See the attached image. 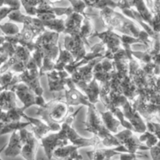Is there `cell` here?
<instances>
[{"label": "cell", "mask_w": 160, "mask_h": 160, "mask_svg": "<svg viewBox=\"0 0 160 160\" xmlns=\"http://www.w3.org/2000/svg\"><path fill=\"white\" fill-rule=\"evenodd\" d=\"M23 118H24L25 120L29 121L31 123V126L32 127L31 128L32 132L34 133L35 137L38 140H42L44 137L48 135L50 132H52V128L42 119L40 120V119L34 118V117L26 115L25 113L23 114Z\"/></svg>", "instance_id": "obj_25"}, {"label": "cell", "mask_w": 160, "mask_h": 160, "mask_svg": "<svg viewBox=\"0 0 160 160\" xmlns=\"http://www.w3.org/2000/svg\"><path fill=\"white\" fill-rule=\"evenodd\" d=\"M93 37H98L106 45V51L105 53V58L112 60L114 55L123 48L121 35H119L112 30L106 29V31L101 33L95 31Z\"/></svg>", "instance_id": "obj_10"}, {"label": "cell", "mask_w": 160, "mask_h": 160, "mask_svg": "<svg viewBox=\"0 0 160 160\" xmlns=\"http://www.w3.org/2000/svg\"><path fill=\"white\" fill-rule=\"evenodd\" d=\"M65 160H83V156H81V155H80L79 153H78V150H77V151L73 152Z\"/></svg>", "instance_id": "obj_50"}, {"label": "cell", "mask_w": 160, "mask_h": 160, "mask_svg": "<svg viewBox=\"0 0 160 160\" xmlns=\"http://www.w3.org/2000/svg\"><path fill=\"white\" fill-rule=\"evenodd\" d=\"M22 6L24 8L26 13L30 16L36 17L38 11L42 9L46 5L50 4L48 0H20Z\"/></svg>", "instance_id": "obj_31"}, {"label": "cell", "mask_w": 160, "mask_h": 160, "mask_svg": "<svg viewBox=\"0 0 160 160\" xmlns=\"http://www.w3.org/2000/svg\"><path fill=\"white\" fill-rule=\"evenodd\" d=\"M30 125L31 124L29 121H16L11 122V123H6V124L0 125V127H1L0 134L2 136L4 135V134H9V133L14 132V131H19L22 129H24L26 127L30 126Z\"/></svg>", "instance_id": "obj_39"}, {"label": "cell", "mask_w": 160, "mask_h": 160, "mask_svg": "<svg viewBox=\"0 0 160 160\" xmlns=\"http://www.w3.org/2000/svg\"><path fill=\"white\" fill-rule=\"evenodd\" d=\"M65 101L69 106H84L88 107L92 103L88 100L87 95L78 88L70 77L67 81V89L64 92Z\"/></svg>", "instance_id": "obj_15"}, {"label": "cell", "mask_w": 160, "mask_h": 160, "mask_svg": "<svg viewBox=\"0 0 160 160\" xmlns=\"http://www.w3.org/2000/svg\"><path fill=\"white\" fill-rule=\"evenodd\" d=\"M84 19V16H83L82 14L73 12L65 20L66 28L63 34L73 36V37L81 36V28H82Z\"/></svg>", "instance_id": "obj_23"}, {"label": "cell", "mask_w": 160, "mask_h": 160, "mask_svg": "<svg viewBox=\"0 0 160 160\" xmlns=\"http://www.w3.org/2000/svg\"><path fill=\"white\" fill-rule=\"evenodd\" d=\"M20 82L26 84L34 93L38 95H42L44 93V89L42 88L40 83V69L37 65L34 58L31 56V59L28 62L27 69L21 73H19Z\"/></svg>", "instance_id": "obj_9"}, {"label": "cell", "mask_w": 160, "mask_h": 160, "mask_svg": "<svg viewBox=\"0 0 160 160\" xmlns=\"http://www.w3.org/2000/svg\"><path fill=\"white\" fill-rule=\"evenodd\" d=\"M147 131L153 133L160 140V123L156 121H146Z\"/></svg>", "instance_id": "obj_46"}, {"label": "cell", "mask_w": 160, "mask_h": 160, "mask_svg": "<svg viewBox=\"0 0 160 160\" xmlns=\"http://www.w3.org/2000/svg\"><path fill=\"white\" fill-rule=\"evenodd\" d=\"M86 3L88 7L94 8L97 9H105L106 7H111L112 9L117 8V2L113 0H83Z\"/></svg>", "instance_id": "obj_42"}, {"label": "cell", "mask_w": 160, "mask_h": 160, "mask_svg": "<svg viewBox=\"0 0 160 160\" xmlns=\"http://www.w3.org/2000/svg\"><path fill=\"white\" fill-rule=\"evenodd\" d=\"M59 34V33L46 30L36 38L35 49L32 52V57L40 69L41 77L55 70L60 52V45L58 44Z\"/></svg>", "instance_id": "obj_1"}, {"label": "cell", "mask_w": 160, "mask_h": 160, "mask_svg": "<svg viewBox=\"0 0 160 160\" xmlns=\"http://www.w3.org/2000/svg\"><path fill=\"white\" fill-rule=\"evenodd\" d=\"M104 57L98 58L88 64L76 68L71 73V78L73 82L81 91H84L88 84L94 79V68L98 62H99Z\"/></svg>", "instance_id": "obj_11"}, {"label": "cell", "mask_w": 160, "mask_h": 160, "mask_svg": "<svg viewBox=\"0 0 160 160\" xmlns=\"http://www.w3.org/2000/svg\"><path fill=\"white\" fill-rule=\"evenodd\" d=\"M145 1H146L147 5H148V7L150 8V9L152 11V9H153V0H145Z\"/></svg>", "instance_id": "obj_52"}, {"label": "cell", "mask_w": 160, "mask_h": 160, "mask_svg": "<svg viewBox=\"0 0 160 160\" xmlns=\"http://www.w3.org/2000/svg\"><path fill=\"white\" fill-rule=\"evenodd\" d=\"M128 1L131 7L135 8L136 10L140 13L144 21L151 27L153 17H154V12L148 7L146 1L145 0H128Z\"/></svg>", "instance_id": "obj_27"}, {"label": "cell", "mask_w": 160, "mask_h": 160, "mask_svg": "<svg viewBox=\"0 0 160 160\" xmlns=\"http://www.w3.org/2000/svg\"><path fill=\"white\" fill-rule=\"evenodd\" d=\"M100 19L106 29L117 31L122 34H128L137 38L143 42L145 48H151L153 44V39L143 29L139 28L135 22L123 13L117 12L111 7H106L100 10Z\"/></svg>", "instance_id": "obj_2"}, {"label": "cell", "mask_w": 160, "mask_h": 160, "mask_svg": "<svg viewBox=\"0 0 160 160\" xmlns=\"http://www.w3.org/2000/svg\"><path fill=\"white\" fill-rule=\"evenodd\" d=\"M31 56L32 53L28 48L22 45H17L13 56L9 58L7 62L1 65L0 73L8 70H11L17 73H23L27 69V66Z\"/></svg>", "instance_id": "obj_8"}, {"label": "cell", "mask_w": 160, "mask_h": 160, "mask_svg": "<svg viewBox=\"0 0 160 160\" xmlns=\"http://www.w3.org/2000/svg\"><path fill=\"white\" fill-rule=\"evenodd\" d=\"M42 21L45 28L50 31L61 34L65 31V20L59 18L56 14L44 13L36 16Z\"/></svg>", "instance_id": "obj_24"}, {"label": "cell", "mask_w": 160, "mask_h": 160, "mask_svg": "<svg viewBox=\"0 0 160 160\" xmlns=\"http://www.w3.org/2000/svg\"><path fill=\"white\" fill-rule=\"evenodd\" d=\"M75 61L73 55L67 49H62L60 46V52H59V57L56 62L55 70H64L67 66L73 63Z\"/></svg>", "instance_id": "obj_36"}, {"label": "cell", "mask_w": 160, "mask_h": 160, "mask_svg": "<svg viewBox=\"0 0 160 160\" xmlns=\"http://www.w3.org/2000/svg\"><path fill=\"white\" fill-rule=\"evenodd\" d=\"M23 142L21 156L26 160H35L36 150L38 147V140L33 132L27 129H22L19 131Z\"/></svg>", "instance_id": "obj_19"}, {"label": "cell", "mask_w": 160, "mask_h": 160, "mask_svg": "<svg viewBox=\"0 0 160 160\" xmlns=\"http://www.w3.org/2000/svg\"><path fill=\"white\" fill-rule=\"evenodd\" d=\"M132 106L146 121L160 123V78L157 77L147 89L139 92Z\"/></svg>", "instance_id": "obj_3"}, {"label": "cell", "mask_w": 160, "mask_h": 160, "mask_svg": "<svg viewBox=\"0 0 160 160\" xmlns=\"http://www.w3.org/2000/svg\"><path fill=\"white\" fill-rule=\"evenodd\" d=\"M121 152H119L114 150V148L112 149H95L93 151L88 152L87 156L90 160H111V158L113 156L120 155Z\"/></svg>", "instance_id": "obj_34"}, {"label": "cell", "mask_w": 160, "mask_h": 160, "mask_svg": "<svg viewBox=\"0 0 160 160\" xmlns=\"http://www.w3.org/2000/svg\"><path fill=\"white\" fill-rule=\"evenodd\" d=\"M0 108L1 111H8L18 107L17 104V94L12 90L1 91Z\"/></svg>", "instance_id": "obj_28"}, {"label": "cell", "mask_w": 160, "mask_h": 160, "mask_svg": "<svg viewBox=\"0 0 160 160\" xmlns=\"http://www.w3.org/2000/svg\"><path fill=\"white\" fill-rule=\"evenodd\" d=\"M150 153L153 160H160V140L157 145L150 148Z\"/></svg>", "instance_id": "obj_48"}, {"label": "cell", "mask_w": 160, "mask_h": 160, "mask_svg": "<svg viewBox=\"0 0 160 160\" xmlns=\"http://www.w3.org/2000/svg\"><path fill=\"white\" fill-rule=\"evenodd\" d=\"M85 46V42L81 38V36L73 37V36L67 35L64 38V48L68 50L75 59L74 62L72 64H75L81 61L87 54Z\"/></svg>", "instance_id": "obj_18"}, {"label": "cell", "mask_w": 160, "mask_h": 160, "mask_svg": "<svg viewBox=\"0 0 160 160\" xmlns=\"http://www.w3.org/2000/svg\"><path fill=\"white\" fill-rule=\"evenodd\" d=\"M83 125L84 131L94 134L101 140L102 144L105 146L117 147L121 145L118 138L106 128L101 113L92 103L88 107L87 118Z\"/></svg>", "instance_id": "obj_5"}, {"label": "cell", "mask_w": 160, "mask_h": 160, "mask_svg": "<svg viewBox=\"0 0 160 160\" xmlns=\"http://www.w3.org/2000/svg\"><path fill=\"white\" fill-rule=\"evenodd\" d=\"M91 103L95 105L100 100V84L95 78H94L87 85L84 91Z\"/></svg>", "instance_id": "obj_33"}, {"label": "cell", "mask_w": 160, "mask_h": 160, "mask_svg": "<svg viewBox=\"0 0 160 160\" xmlns=\"http://www.w3.org/2000/svg\"><path fill=\"white\" fill-rule=\"evenodd\" d=\"M81 109V107L79 108L77 111H75L74 112L69 115V117L66 119L65 121L61 125L60 131H62L63 135L65 136L66 138L70 142V143L71 145H76V146L79 147V148L88 146L96 147L97 145L102 143L101 140L98 137L94 136L93 138L89 139L83 138L72 127V123H73V120H74L75 117H77L78 113H79Z\"/></svg>", "instance_id": "obj_6"}, {"label": "cell", "mask_w": 160, "mask_h": 160, "mask_svg": "<svg viewBox=\"0 0 160 160\" xmlns=\"http://www.w3.org/2000/svg\"><path fill=\"white\" fill-rule=\"evenodd\" d=\"M121 41L122 46H123V49L126 51L130 60L134 58V56H133V50L131 49V45H134V44H140V45H144L143 42L141 41L140 39L132 37V36L128 35V34H121Z\"/></svg>", "instance_id": "obj_38"}, {"label": "cell", "mask_w": 160, "mask_h": 160, "mask_svg": "<svg viewBox=\"0 0 160 160\" xmlns=\"http://www.w3.org/2000/svg\"><path fill=\"white\" fill-rule=\"evenodd\" d=\"M130 75L139 92L148 88L157 78V76L152 77L148 75L142 68L141 62L135 58L130 60Z\"/></svg>", "instance_id": "obj_12"}, {"label": "cell", "mask_w": 160, "mask_h": 160, "mask_svg": "<svg viewBox=\"0 0 160 160\" xmlns=\"http://www.w3.org/2000/svg\"><path fill=\"white\" fill-rule=\"evenodd\" d=\"M70 3L73 7L74 12L82 14L83 16L87 15V13L85 12V9H87L88 6L83 0H72Z\"/></svg>", "instance_id": "obj_45"}, {"label": "cell", "mask_w": 160, "mask_h": 160, "mask_svg": "<svg viewBox=\"0 0 160 160\" xmlns=\"http://www.w3.org/2000/svg\"><path fill=\"white\" fill-rule=\"evenodd\" d=\"M117 73L113 60L108 58H103L94 68V78L100 84H109Z\"/></svg>", "instance_id": "obj_14"}, {"label": "cell", "mask_w": 160, "mask_h": 160, "mask_svg": "<svg viewBox=\"0 0 160 160\" xmlns=\"http://www.w3.org/2000/svg\"><path fill=\"white\" fill-rule=\"evenodd\" d=\"M134 133L135 132L131 130L125 129L117 133L114 135L118 138L121 145H123L127 148L128 153H138V154L143 155L142 153L138 152V150L146 151V150H150V148L142 143L139 138L134 134Z\"/></svg>", "instance_id": "obj_13"}, {"label": "cell", "mask_w": 160, "mask_h": 160, "mask_svg": "<svg viewBox=\"0 0 160 160\" xmlns=\"http://www.w3.org/2000/svg\"><path fill=\"white\" fill-rule=\"evenodd\" d=\"M95 33V28H94L93 24H92V22L91 18L89 17V16L87 15L84 16V21H83L82 28H81V38L84 40V42H85L86 45L88 47L91 48L90 44L88 39L90 37H93L94 34Z\"/></svg>", "instance_id": "obj_37"}, {"label": "cell", "mask_w": 160, "mask_h": 160, "mask_svg": "<svg viewBox=\"0 0 160 160\" xmlns=\"http://www.w3.org/2000/svg\"><path fill=\"white\" fill-rule=\"evenodd\" d=\"M16 48L12 44L9 42H5L4 43L0 44V59L1 65L7 62L8 59L12 57L16 52Z\"/></svg>", "instance_id": "obj_40"}, {"label": "cell", "mask_w": 160, "mask_h": 160, "mask_svg": "<svg viewBox=\"0 0 160 160\" xmlns=\"http://www.w3.org/2000/svg\"><path fill=\"white\" fill-rule=\"evenodd\" d=\"M65 99V95L59 94V96L45 103L42 107L38 108L36 112L52 130V132H57L61 130V125L71 113L74 112L73 106H69Z\"/></svg>", "instance_id": "obj_4"}, {"label": "cell", "mask_w": 160, "mask_h": 160, "mask_svg": "<svg viewBox=\"0 0 160 160\" xmlns=\"http://www.w3.org/2000/svg\"><path fill=\"white\" fill-rule=\"evenodd\" d=\"M11 90L15 92L20 101L23 103V109L24 110L31 106H38V100L39 95H36L34 91L31 90L26 84L23 82L19 83L13 86Z\"/></svg>", "instance_id": "obj_20"}, {"label": "cell", "mask_w": 160, "mask_h": 160, "mask_svg": "<svg viewBox=\"0 0 160 160\" xmlns=\"http://www.w3.org/2000/svg\"><path fill=\"white\" fill-rule=\"evenodd\" d=\"M48 2L50 3V4L53 5V4H55V3H56V2H59L62 1V0H48Z\"/></svg>", "instance_id": "obj_53"}, {"label": "cell", "mask_w": 160, "mask_h": 160, "mask_svg": "<svg viewBox=\"0 0 160 160\" xmlns=\"http://www.w3.org/2000/svg\"><path fill=\"white\" fill-rule=\"evenodd\" d=\"M141 154L138 153H121L120 155V160H134L138 156Z\"/></svg>", "instance_id": "obj_49"}, {"label": "cell", "mask_w": 160, "mask_h": 160, "mask_svg": "<svg viewBox=\"0 0 160 160\" xmlns=\"http://www.w3.org/2000/svg\"><path fill=\"white\" fill-rule=\"evenodd\" d=\"M124 117L135 129L136 133L143 134L147 131L146 123L144 121V118L138 110H136L130 101L125 103L122 107Z\"/></svg>", "instance_id": "obj_21"}, {"label": "cell", "mask_w": 160, "mask_h": 160, "mask_svg": "<svg viewBox=\"0 0 160 160\" xmlns=\"http://www.w3.org/2000/svg\"><path fill=\"white\" fill-rule=\"evenodd\" d=\"M159 78H160V73H159Z\"/></svg>", "instance_id": "obj_55"}, {"label": "cell", "mask_w": 160, "mask_h": 160, "mask_svg": "<svg viewBox=\"0 0 160 160\" xmlns=\"http://www.w3.org/2000/svg\"><path fill=\"white\" fill-rule=\"evenodd\" d=\"M152 56V62L156 66V75L159 76L160 73V33H157L153 38V44L151 48H148Z\"/></svg>", "instance_id": "obj_35"}, {"label": "cell", "mask_w": 160, "mask_h": 160, "mask_svg": "<svg viewBox=\"0 0 160 160\" xmlns=\"http://www.w3.org/2000/svg\"><path fill=\"white\" fill-rule=\"evenodd\" d=\"M106 51V47L104 45V43L102 42H98V43L95 44V45L91 47V51L89 52H87V54L84 56V57L81 61H79V62L75 64H70V65L67 66L65 67V70L71 75V73H73V71L76 68L82 67V66L86 65V64H88L89 62H92V60L95 59L104 57Z\"/></svg>", "instance_id": "obj_22"}, {"label": "cell", "mask_w": 160, "mask_h": 160, "mask_svg": "<svg viewBox=\"0 0 160 160\" xmlns=\"http://www.w3.org/2000/svg\"><path fill=\"white\" fill-rule=\"evenodd\" d=\"M41 142H42V146L45 150V156L48 159L52 158L53 152L56 148L70 145V142L66 138L61 131L51 134L49 133L48 135L44 137Z\"/></svg>", "instance_id": "obj_16"}, {"label": "cell", "mask_w": 160, "mask_h": 160, "mask_svg": "<svg viewBox=\"0 0 160 160\" xmlns=\"http://www.w3.org/2000/svg\"><path fill=\"white\" fill-rule=\"evenodd\" d=\"M23 148V142L19 131H14L12 133L9 138L7 147L5 149L4 154L9 157H16L21 155Z\"/></svg>", "instance_id": "obj_26"}, {"label": "cell", "mask_w": 160, "mask_h": 160, "mask_svg": "<svg viewBox=\"0 0 160 160\" xmlns=\"http://www.w3.org/2000/svg\"><path fill=\"white\" fill-rule=\"evenodd\" d=\"M45 31V28H37L32 25L23 24L20 33L13 36L5 35V38L6 42H10L15 47L17 45H22L28 48L32 53L35 49L34 43L36 38Z\"/></svg>", "instance_id": "obj_7"}, {"label": "cell", "mask_w": 160, "mask_h": 160, "mask_svg": "<svg viewBox=\"0 0 160 160\" xmlns=\"http://www.w3.org/2000/svg\"><path fill=\"white\" fill-rule=\"evenodd\" d=\"M79 148V147L73 145H68L63 147H59L56 148L54 151L52 155V157L58 160H65L69 157L73 152L77 151Z\"/></svg>", "instance_id": "obj_41"}, {"label": "cell", "mask_w": 160, "mask_h": 160, "mask_svg": "<svg viewBox=\"0 0 160 160\" xmlns=\"http://www.w3.org/2000/svg\"><path fill=\"white\" fill-rule=\"evenodd\" d=\"M24 111L23 107H17L8 111H1L0 125L6 124L11 122L20 121V120L23 118Z\"/></svg>", "instance_id": "obj_30"}, {"label": "cell", "mask_w": 160, "mask_h": 160, "mask_svg": "<svg viewBox=\"0 0 160 160\" xmlns=\"http://www.w3.org/2000/svg\"><path fill=\"white\" fill-rule=\"evenodd\" d=\"M2 33L6 36H13L20 33V29L17 24L11 22L2 23L0 25Z\"/></svg>", "instance_id": "obj_44"}, {"label": "cell", "mask_w": 160, "mask_h": 160, "mask_svg": "<svg viewBox=\"0 0 160 160\" xmlns=\"http://www.w3.org/2000/svg\"><path fill=\"white\" fill-rule=\"evenodd\" d=\"M20 83L19 73H15L11 70L4 72L1 73L0 77V84H1V91L11 90L16 84Z\"/></svg>", "instance_id": "obj_29"}, {"label": "cell", "mask_w": 160, "mask_h": 160, "mask_svg": "<svg viewBox=\"0 0 160 160\" xmlns=\"http://www.w3.org/2000/svg\"><path fill=\"white\" fill-rule=\"evenodd\" d=\"M139 139H140V141L142 143L145 144L149 148L154 147L159 142V139L158 138L157 136L148 131H146L145 133L141 134V136L139 137Z\"/></svg>", "instance_id": "obj_43"}, {"label": "cell", "mask_w": 160, "mask_h": 160, "mask_svg": "<svg viewBox=\"0 0 160 160\" xmlns=\"http://www.w3.org/2000/svg\"><path fill=\"white\" fill-rule=\"evenodd\" d=\"M48 80V86L49 92H61L67 89V81L71 75L66 70H54L45 74Z\"/></svg>", "instance_id": "obj_17"}, {"label": "cell", "mask_w": 160, "mask_h": 160, "mask_svg": "<svg viewBox=\"0 0 160 160\" xmlns=\"http://www.w3.org/2000/svg\"><path fill=\"white\" fill-rule=\"evenodd\" d=\"M152 12L160 13V0H153Z\"/></svg>", "instance_id": "obj_51"}, {"label": "cell", "mask_w": 160, "mask_h": 160, "mask_svg": "<svg viewBox=\"0 0 160 160\" xmlns=\"http://www.w3.org/2000/svg\"><path fill=\"white\" fill-rule=\"evenodd\" d=\"M100 113H101L103 121L108 130L113 134L118 133L119 128L120 126H121V123L117 119V117L108 109L107 111H105V112H100Z\"/></svg>", "instance_id": "obj_32"}, {"label": "cell", "mask_w": 160, "mask_h": 160, "mask_svg": "<svg viewBox=\"0 0 160 160\" xmlns=\"http://www.w3.org/2000/svg\"><path fill=\"white\" fill-rule=\"evenodd\" d=\"M134 160H138V159H134Z\"/></svg>", "instance_id": "obj_54"}, {"label": "cell", "mask_w": 160, "mask_h": 160, "mask_svg": "<svg viewBox=\"0 0 160 160\" xmlns=\"http://www.w3.org/2000/svg\"><path fill=\"white\" fill-rule=\"evenodd\" d=\"M21 6L20 0H1V6H8L15 10H20Z\"/></svg>", "instance_id": "obj_47"}]
</instances>
